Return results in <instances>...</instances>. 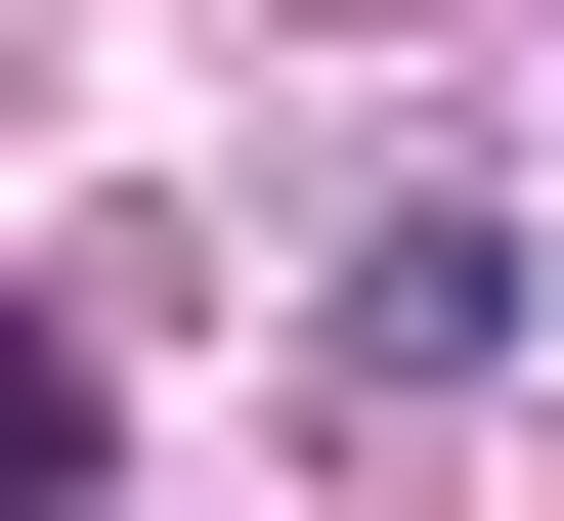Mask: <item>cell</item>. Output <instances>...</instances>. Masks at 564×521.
I'll use <instances>...</instances> for the list:
<instances>
[{
    "instance_id": "obj_1",
    "label": "cell",
    "mask_w": 564,
    "mask_h": 521,
    "mask_svg": "<svg viewBox=\"0 0 564 521\" xmlns=\"http://www.w3.org/2000/svg\"><path fill=\"white\" fill-rule=\"evenodd\" d=\"M0 521H87V348H44V304H0Z\"/></svg>"
}]
</instances>
